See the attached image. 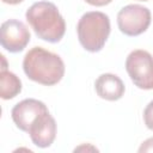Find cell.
<instances>
[{
	"mask_svg": "<svg viewBox=\"0 0 153 153\" xmlns=\"http://www.w3.org/2000/svg\"><path fill=\"white\" fill-rule=\"evenodd\" d=\"M65 63L62 59L42 47L30 49L23 60L25 75L41 85L53 86L60 82L65 75Z\"/></svg>",
	"mask_w": 153,
	"mask_h": 153,
	"instance_id": "1",
	"label": "cell"
},
{
	"mask_svg": "<svg viewBox=\"0 0 153 153\" xmlns=\"http://www.w3.org/2000/svg\"><path fill=\"white\" fill-rule=\"evenodd\" d=\"M26 22L38 38L57 43L66 32V22L55 4L50 1H38L32 4L26 13Z\"/></svg>",
	"mask_w": 153,
	"mask_h": 153,
	"instance_id": "2",
	"label": "cell"
},
{
	"mask_svg": "<svg viewBox=\"0 0 153 153\" xmlns=\"http://www.w3.org/2000/svg\"><path fill=\"white\" fill-rule=\"evenodd\" d=\"M110 30L109 16L99 11L84 13L76 25L79 43L90 53H98L103 49L110 35Z\"/></svg>",
	"mask_w": 153,
	"mask_h": 153,
	"instance_id": "3",
	"label": "cell"
},
{
	"mask_svg": "<svg viewBox=\"0 0 153 153\" xmlns=\"http://www.w3.org/2000/svg\"><path fill=\"white\" fill-rule=\"evenodd\" d=\"M126 71L141 90H153V56L142 49L133 50L126 60Z\"/></svg>",
	"mask_w": 153,
	"mask_h": 153,
	"instance_id": "4",
	"label": "cell"
},
{
	"mask_svg": "<svg viewBox=\"0 0 153 153\" xmlns=\"http://www.w3.org/2000/svg\"><path fill=\"white\" fill-rule=\"evenodd\" d=\"M151 11L139 4H130L117 13V26L127 36L134 37L143 33L151 24Z\"/></svg>",
	"mask_w": 153,
	"mask_h": 153,
	"instance_id": "5",
	"label": "cell"
},
{
	"mask_svg": "<svg viewBox=\"0 0 153 153\" xmlns=\"http://www.w3.org/2000/svg\"><path fill=\"white\" fill-rule=\"evenodd\" d=\"M31 38L26 25L18 19H8L0 26L1 47L10 53H20L29 44Z\"/></svg>",
	"mask_w": 153,
	"mask_h": 153,
	"instance_id": "6",
	"label": "cell"
},
{
	"mask_svg": "<svg viewBox=\"0 0 153 153\" xmlns=\"http://www.w3.org/2000/svg\"><path fill=\"white\" fill-rule=\"evenodd\" d=\"M47 111L49 110L43 102L35 98H26L12 108L11 117L18 129L27 133L33 122Z\"/></svg>",
	"mask_w": 153,
	"mask_h": 153,
	"instance_id": "7",
	"label": "cell"
},
{
	"mask_svg": "<svg viewBox=\"0 0 153 153\" xmlns=\"http://www.w3.org/2000/svg\"><path fill=\"white\" fill-rule=\"evenodd\" d=\"M56 122L49 111L41 115L29 129V135L32 143L39 148L51 146L56 137Z\"/></svg>",
	"mask_w": 153,
	"mask_h": 153,
	"instance_id": "8",
	"label": "cell"
},
{
	"mask_svg": "<svg viewBox=\"0 0 153 153\" xmlns=\"http://www.w3.org/2000/svg\"><path fill=\"white\" fill-rule=\"evenodd\" d=\"M94 90L97 94L105 100L115 102L123 97L126 86L120 76L112 73H104L94 81Z\"/></svg>",
	"mask_w": 153,
	"mask_h": 153,
	"instance_id": "9",
	"label": "cell"
},
{
	"mask_svg": "<svg viewBox=\"0 0 153 153\" xmlns=\"http://www.w3.org/2000/svg\"><path fill=\"white\" fill-rule=\"evenodd\" d=\"M22 92V81L12 72L1 69L0 72V96L2 99L8 100L14 98Z\"/></svg>",
	"mask_w": 153,
	"mask_h": 153,
	"instance_id": "10",
	"label": "cell"
},
{
	"mask_svg": "<svg viewBox=\"0 0 153 153\" xmlns=\"http://www.w3.org/2000/svg\"><path fill=\"white\" fill-rule=\"evenodd\" d=\"M143 122L149 130H153V100L149 102L143 110Z\"/></svg>",
	"mask_w": 153,
	"mask_h": 153,
	"instance_id": "11",
	"label": "cell"
},
{
	"mask_svg": "<svg viewBox=\"0 0 153 153\" xmlns=\"http://www.w3.org/2000/svg\"><path fill=\"white\" fill-rule=\"evenodd\" d=\"M139 152H153V137L145 140L139 147Z\"/></svg>",
	"mask_w": 153,
	"mask_h": 153,
	"instance_id": "12",
	"label": "cell"
},
{
	"mask_svg": "<svg viewBox=\"0 0 153 153\" xmlns=\"http://www.w3.org/2000/svg\"><path fill=\"white\" fill-rule=\"evenodd\" d=\"M84 151H92V152H98V148H96L94 146H92L91 143H84V145H81V146H79V147H76V148H74V152H84Z\"/></svg>",
	"mask_w": 153,
	"mask_h": 153,
	"instance_id": "13",
	"label": "cell"
},
{
	"mask_svg": "<svg viewBox=\"0 0 153 153\" xmlns=\"http://www.w3.org/2000/svg\"><path fill=\"white\" fill-rule=\"evenodd\" d=\"M112 0H85V2L92 5V6H97V7H100V6H105V5H109Z\"/></svg>",
	"mask_w": 153,
	"mask_h": 153,
	"instance_id": "14",
	"label": "cell"
},
{
	"mask_svg": "<svg viewBox=\"0 0 153 153\" xmlns=\"http://www.w3.org/2000/svg\"><path fill=\"white\" fill-rule=\"evenodd\" d=\"M23 0H2V2L5 4H8V5H18L20 4Z\"/></svg>",
	"mask_w": 153,
	"mask_h": 153,
	"instance_id": "15",
	"label": "cell"
},
{
	"mask_svg": "<svg viewBox=\"0 0 153 153\" xmlns=\"http://www.w3.org/2000/svg\"><path fill=\"white\" fill-rule=\"evenodd\" d=\"M139 1H148V0H139Z\"/></svg>",
	"mask_w": 153,
	"mask_h": 153,
	"instance_id": "16",
	"label": "cell"
}]
</instances>
